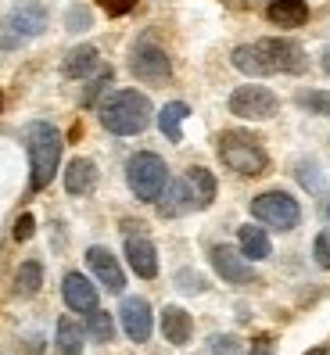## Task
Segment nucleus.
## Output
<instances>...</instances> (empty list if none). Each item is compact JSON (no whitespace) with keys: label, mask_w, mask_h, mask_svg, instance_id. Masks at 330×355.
<instances>
[{"label":"nucleus","mask_w":330,"mask_h":355,"mask_svg":"<svg viewBox=\"0 0 330 355\" xmlns=\"http://www.w3.org/2000/svg\"><path fill=\"white\" fill-rule=\"evenodd\" d=\"M0 108H4V94H0Z\"/></svg>","instance_id":"ea45409f"},{"label":"nucleus","mask_w":330,"mask_h":355,"mask_svg":"<svg viewBox=\"0 0 330 355\" xmlns=\"http://www.w3.org/2000/svg\"><path fill=\"white\" fill-rule=\"evenodd\" d=\"M119 320H122V330H126V338L144 345L151 338V327H155V316H151V305L148 298H140V295H130V298H122L119 305Z\"/></svg>","instance_id":"f8f14e48"},{"label":"nucleus","mask_w":330,"mask_h":355,"mask_svg":"<svg viewBox=\"0 0 330 355\" xmlns=\"http://www.w3.org/2000/svg\"><path fill=\"white\" fill-rule=\"evenodd\" d=\"M97 69H101V51L90 44L72 47L65 54V61H61V76L65 79H90V76H97Z\"/></svg>","instance_id":"f3484780"},{"label":"nucleus","mask_w":330,"mask_h":355,"mask_svg":"<svg viewBox=\"0 0 330 355\" xmlns=\"http://www.w3.org/2000/svg\"><path fill=\"white\" fill-rule=\"evenodd\" d=\"M97 119H101V126H105L108 133H115V137H137V133H144L151 126L155 108H151L148 94L115 90L97 104Z\"/></svg>","instance_id":"f03ea898"},{"label":"nucleus","mask_w":330,"mask_h":355,"mask_svg":"<svg viewBox=\"0 0 330 355\" xmlns=\"http://www.w3.org/2000/svg\"><path fill=\"white\" fill-rule=\"evenodd\" d=\"M155 205H158V212H162L165 219H180V216L198 212V198H194L191 180H187V176L169 180V183H165V191H162V198H158Z\"/></svg>","instance_id":"4468645a"},{"label":"nucleus","mask_w":330,"mask_h":355,"mask_svg":"<svg viewBox=\"0 0 330 355\" xmlns=\"http://www.w3.org/2000/svg\"><path fill=\"white\" fill-rule=\"evenodd\" d=\"M97 187V165L90 158H72L65 169V191L72 198H87Z\"/></svg>","instance_id":"6ab92c4d"},{"label":"nucleus","mask_w":330,"mask_h":355,"mask_svg":"<svg viewBox=\"0 0 330 355\" xmlns=\"http://www.w3.org/2000/svg\"><path fill=\"white\" fill-rule=\"evenodd\" d=\"M82 338H87V330H82L76 320H69V316L58 320V330H54L58 355H79L82 352Z\"/></svg>","instance_id":"4be33fe9"},{"label":"nucleus","mask_w":330,"mask_h":355,"mask_svg":"<svg viewBox=\"0 0 330 355\" xmlns=\"http://www.w3.org/2000/svg\"><path fill=\"white\" fill-rule=\"evenodd\" d=\"M176 287L183 291V295H201V291H205V277H198L194 269H180V273H176Z\"/></svg>","instance_id":"7c9ffc66"},{"label":"nucleus","mask_w":330,"mask_h":355,"mask_svg":"<svg viewBox=\"0 0 330 355\" xmlns=\"http://www.w3.org/2000/svg\"><path fill=\"white\" fill-rule=\"evenodd\" d=\"M87 266H90V273L97 277V284L105 287L108 295H122V291H126V273H122L119 259L108 252V248H101V244L87 248Z\"/></svg>","instance_id":"ddd939ff"},{"label":"nucleus","mask_w":330,"mask_h":355,"mask_svg":"<svg viewBox=\"0 0 330 355\" xmlns=\"http://www.w3.org/2000/svg\"><path fill=\"white\" fill-rule=\"evenodd\" d=\"M108 83H112V69H101L97 76H90V87H87V94H82V108L97 104V97L108 90Z\"/></svg>","instance_id":"c85d7f7f"},{"label":"nucleus","mask_w":330,"mask_h":355,"mask_svg":"<svg viewBox=\"0 0 330 355\" xmlns=\"http://www.w3.org/2000/svg\"><path fill=\"white\" fill-rule=\"evenodd\" d=\"M187 115H191V104H183V101H169L158 112V130L165 133V140H173V144L183 140V119Z\"/></svg>","instance_id":"412c9836"},{"label":"nucleus","mask_w":330,"mask_h":355,"mask_svg":"<svg viewBox=\"0 0 330 355\" xmlns=\"http://www.w3.org/2000/svg\"><path fill=\"white\" fill-rule=\"evenodd\" d=\"M187 180H191V187H194L198 208H209V205L216 201V191H219L216 176H212L209 169H205V165H191V169H187Z\"/></svg>","instance_id":"b1692460"},{"label":"nucleus","mask_w":330,"mask_h":355,"mask_svg":"<svg viewBox=\"0 0 330 355\" xmlns=\"http://www.w3.org/2000/svg\"><path fill=\"white\" fill-rule=\"evenodd\" d=\"M209 262L212 269L226 280V284H234V287H248V284H255L259 273H255V266L248 262L241 255V248H230V244H216L212 252H209Z\"/></svg>","instance_id":"9d476101"},{"label":"nucleus","mask_w":330,"mask_h":355,"mask_svg":"<svg viewBox=\"0 0 330 355\" xmlns=\"http://www.w3.org/2000/svg\"><path fill=\"white\" fill-rule=\"evenodd\" d=\"M320 65H323V72L330 76V44H327V47L320 51Z\"/></svg>","instance_id":"e433bc0d"},{"label":"nucleus","mask_w":330,"mask_h":355,"mask_svg":"<svg viewBox=\"0 0 330 355\" xmlns=\"http://www.w3.org/2000/svg\"><path fill=\"white\" fill-rule=\"evenodd\" d=\"M262 65H266V76H277V72H287V76H302L309 69V58L302 51V44L295 40H284V36H270V40H259L255 44Z\"/></svg>","instance_id":"0eeeda50"},{"label":"nucleus","mask_w":330,"mask_h":355,"mask_svg":"<svg viewBox=\"0 0 330 355\" xmlns=\"http://www.w3.org/2000/svg\"><path fill=\"white\" fill-rule=\"evenodd\" d=\"M295 104L302 112H309V115H327L330 119V94L327 90H298Z\"/></svg>","instance_id":"bb28decb"},{"label":"nucleus","mask_w":330,"mask_h":355,"mask_svg":"<svg viewBox=\"0 0 330 355\" xmlns=\"http://www.w3.org/2000/svg\"><path fill=\"white\" fill-rule=\"evenodd\" d=\"M126 183H130L137 201L155 205L165 191V183H169V165H165V158L155 155V151H137L126 162Z\"/></svg>","instance_id":"39448f33"},{"label":"nucleus","mask_w":330,"mask_h":355,"mask_svg":"<svg viewBox=\"0 0 330 355\" xmlns=\"http://www.w3.org/2000/svg\"><path fill=\"white\" fill-rule=\"evenodd\" d=\"M295 176L302 180L305 191H320V187H323V173H320V165H316V162H298Z\"/></svg>","instance_id":"c756f323"},{"label":"nucleus","mask_w":330,"mask_h":355,"mask_svg":"<svg viewBox=\"0 0 330 355\" xmlns=\"http://www.w3.org/2000/svg\"><path fill=\"white\" fill-rule=\"evenodd\" d=\"M323 212H327V219H330V198H327V208H323Z\"/></svg>","instance_id":"58836bf2"},{"label":"nucleus","mask_w":330,"mask_h":355,"mask_svg":"<svg viewBox=\"0 0 330 355\" xmlns=\"http://www.w3.org/2000/svg\"><path fill=\"white\" fill-rule=\"evenodd\" d=\"M252 355H277V338L273 334H259L252 341Z\"/></svg>","instance_id":"f704fd0d"},{"label":"nucleus","mask_w":330,"mask_h":355,"mask_svg":"<svg viewBox=\"0 0 330 355\" xmlns=\"http://www.w3.org/2000/svg\"><path fill=\"white\" fill-rule=\"evenodd\" d=\"M266 18L280 29H298V26L309 22V4L305 0H273V4L266 8Z\"/></svg>","instance_id":"aec40b11"},{"label":"nucleus","mask_w":330,"mask_h":355,"mask_svg":"<svg viewBox=\"0 0 330 355\" xmlns=\"http://www.w3.org/2000/svg\"><path fill=\"white\" fill-rule=\"evenodd\" d=\"M252 216L262 223V226H270V230H295L302 223V205L287 194V191H266L252 201Z\"/></svg>","instance_id":"423d86ee"},{"label":"nucleus","mask_w":330,"mask_h":355,"mask_svg":"<svg viewBox=\"0 0 330 355\" xmlns=\"http://www.w3.org/2000/svg\"><path fill=\"white\" fill-rule=\"evenodd\" d=\"M137 223H126L122 226V234H126V262L130 269L140 277V280H155L158 277V252H155V241L144 237L133 230Z\"/></svg>","instance_id":"9b49d317"},{"label":"nucleus","mask_w":330,"mask_h":355,"mask_svg":"<svg viewBox=\"0 0 330 355\" xmlns=\"http://www.w3.org/2000/svg\"><path fill=\"white\" fill-rule=\"evenodd\" d=\"M313 252H316V266L320 269H330V230H323V234L316 237Z\"/></svg>","instance_id":"72a5a7b5"},{"label":"nucleus","mask_w":330,"mask_h":355,"mask_svg":"<svg viewBox=\"0 0 330 355\" xmlns=\"http://www.w3.org/2000/svg\"><path fill=\"white\" fill-rule=\"evenodd\" d=\"M230 61H234V69H237V72L252 76V79H262V76H266V65H262V58H259L255 44H244V47H237V51L230 54Z\"/></svg>","instance_id":"a878e982"},{"label":"nucleus","mask_w":330,"mask_h":355,"mask_svg":"<svg viewBox=\"0 0 330 355\" xmlns=\"http://www.w3.org/2000/svg\"><path fill=\"white\" fill-rule=\"evenodd\" d=\"M90 26H94V15H90L87 4H72V8L65 11V29H69V33H87Z\"/></svg>","instance_id":"cd10ccee"},{"label":"nucleus","mask_w":330,"mask_h":355,"mask_svg":"<svg viewBox=\"0 0 330 355\" xmlns=\"http://www.w3.org/2000/svg\"><path fill=\"white\" fill-rule=\"evenodd\" d=\"M237 248H241V255H244L248 262H262V259L273 255L270 234H266L262 226H255V223H248V226L237 230Z\"/></svg>","instance_id":"a211bd4d"},{"label":"nucleus","mask_w":330,"mask_h":355,"mask_svg":"<svg viewBox=\"0 0 330 355\" xmlns=\"http://www.w3.org/2000/svg\"><path fill=\"white\" fill-rule=\"evenodd\" d=\"M33 234H36V219H33L29 212H22V216H18V223H15V234H11V237H15L18 244H26Z\"/></svg>","instance_id":"473e14b6"},{"label":"nucleus","mask_w":330,"mask_h":355,"mask_svg":"<svg viewBox=\"0 0 330 355\" xmlns=\"http://www.w3.org/2000/svg\"><path fill=\"white\" fill-rule=\"evenodd\" d=\"M130 72L140 83H151V87H165L173 79V61L158 44L151 40H140V44L130 51Z\"/></svg>","instance_id":"1a4fd4ad"},{"label":"nucleus","mask_w":330,"mask_h":355,"mask_svg":"<svg viewBox=\"0 0 330 355\" xmlns=\"http://www.w3.org/2000/svg\"><path fill=\"white\" fill-rule=\"evenodd\" d=\"M230 115L237 119H248V122H266L280 112V97L270 90V87H259V83H248V87H237L226 101Z\"/></svg>","instance_id":"6e6552de"},{"label":"nucleus","mask_w":330,"mask_h":355,"mask_svg":"<svg viewBox=\"0 0 330 355\" xmlns=\"http://www.w3.org/2000/svg\"><path fill=\"white\" fill-rule=\"evenodd\" d=\"M61 298H65V305L72 312H82V316H87L90 309H97V287L82 273H65V280H61Z\"/></svg>","instance_id":"2eb2a0df"},{"label":"nucleus","mask_w":330,"mask_h":355,"mask_svg":"<svg viewBox=\"0 0 330 355\" xmlns=\"http://www.w3.org/2000/svg\"><path fill=\"white\" fill-rule=\"evenodd\" d=\"M216 151H219V162L237 176L252 180L270 169V151L259 144V137L244 133V130H223L216 140Z\"/></svg>","instance_id":"7ed1b4c3"},{"label":"nucleus","mask_w":330,"mask_h":355,"mask_svg":"<svg viewBox=\"0 0 330 355\" xmlns=\"http://www.w3.org/2000/svg\"><path fill=\"white\" fill-rule=\"evenodd\" d=\"M47 22H51V11L44 0H15V8L0 18V47L18 51L29 40L44 36Z\"/></svg>","instance_id":"20e7f679"},{"label":"nucleus","mask_w":330,"mask_h":355,"mask_svg":"<svg viewBox=\"0 0 330 355\" xmlns=\"http://www.w3.org/2000/svg\"><path fill=\"white\" fill-rule=\"evenodd\" d=\"M40 348H44V338H36V334H33V338H26V352H40Z\"/></svg>","instance_id":"c9c22d12"},{"label":"nucleus","mask_w":330,"mask_h":355,"mask_svg":"<svg viewBox=\"0 0 330 355\" xmlns=\"http://www.w3.org/2000/svg\"><path fill=\"white\" fill-rule=\"evenodd\" d=\"M26 151H29V191L40 194L47 191L51 180L58 176V165H61V148H65V137L54 122L36 119L26 126Z\"/></svg>","instance_id":"f257e3e1"},{"label":"nucleus","mask_w":330,"mask_h":355,"mask_svg":"<svg viewBox=\"0 0 330 355\" xmlns=\"http://www.w3.org/2000/svg\"><path fill=\"white\" fill-rule=\"evenodd\" d=\"M162 338L169 345H191V338H194L191 312L180 309V305H165L162 309Z\"/></svg>","instance_id":"dca6fc26"},{"label":"nucleus","mask_w":330,"mask_h":355,"mask_svg":"<svg viewBox=\"0 0 330 355\" xmlns=\"http://www.w3.org/2000/svg\"><path fill=\"white\" fill-rule=\"evenodd\" d=\"M305 355H327V348H313V352H305Z\"/></svg>","instance_id":"4c0bfd02"},{"label":"nucleus","mask_w":330,"mask_h":355,"mask_svg":"<svg viewBox=\"0 0 330 355\" xmlns=\"http://www.w3.org/2000/svg\"><path fill=\"white\" fill-rule=\"evenodd\" d=\"M40 287H44V266H40L36 259L18 266V273H15V295L33 298V295H40Z\"/></svg>","instance_id":"5701e85b"},{"label":"nucleus","mask_w":330,"mask_h":355,"mask_svg":"<svg viewBox=\"0 0 330 355\" xmlns=\"http://www.w3.org/2000/svg\"><path fill=\"white\" fill-rule=\"evenodd\" d=\"M209 352L212 355H241V341L230 338V334H216V338H209Z\"/></svg>","instance_id":"2f4dec72"},{"label":"nucleus","mask_w":330,"mask_h":355,"mask_svg":"<svg viewBox=\"0 0 330 355\" xmlns=\"http://www.w3.org/2000/svg\"><path fill=\"white\" fill-rule=\"evenodd\" d=\"M87 334L97 341V345H112L115 341V320H112V312H105V309H90L87 312Z\"/></svg>","instance_id":"393cba45"}]
</instances>
